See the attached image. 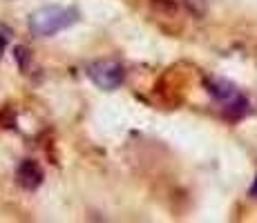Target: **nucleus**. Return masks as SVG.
<instances>
[{
  "instance_id": "20e7f679",
  "label": "nucleus",
  "mask_w": 257,
  "mask_h": 223,
  "mask_svg": "<svg viewBox=\"0 0 257 223\" xmlns=\"http://www.w3.org/2000/svg\"><path fill=\"white\" fill-rule=\"evenodd\" d=\"M206 87H208L210 96H215L217 101H221L224 105L233 103L235 98L239 96V92L235 89V85H230L228 81H219V78H215V81H208V83H206Z\"/></svg>"
},
{
  "instance_id": "39448f33",
  "label": "nucleus",
  "mask_w": 257,
  "mask_h": 223,
  "mask_svg": "<svg viewBox=\"0 0 257 223\" xmlns=\"http://www.w3.org/2000/svg\"><path fill=\"white\" fill-rule=\"evenodd\" d=\"M250 194H253V196H255V199H257V178H255V183H253V187H250Z\"/></svg>"
},
{
  "instance_id": "7ed1b4c3",
  "label": "nucleus",
  "mask_w": 257,
  "mask_h": 223,
  "mask_svg": "<svg viewBox=\"0 0 257 223\" xmlns=\"http://www.w3.org/2000/svg\"><path fill=\"white\" fill-rule=\"evenodd\" d=\"M16 181L21 183L25 190H36L38 185L43 183V170L36 161H23L18 165V172H16Z\"/></svg>"
},
{
  "instance_id": "f257e3e1",
  "label": "nucleus",
  "mask_w": 257,
  "mask_h": 223,
  "mask_svg": "<svg viewBox=\"0 0 257 223\" xmlns=\"http://www.w3.org/2000/svg\"><path fill=\"white\" fill-rule=\"evenodd\" d=\"M74 23H78V12L74 7H58V5H52V7H43L38 12H34L29 16V32L38 38H49L56 36L58 32L72 27Z\"/></svg>"
},
{
  "instance_id": "f03ea898",
  "label": "nucleus",
  "mask_w": 257,
  "mask_h": 223,
  "mask_svg": "<svg viewBox=\"0 0 257 223\" xmlns=\"http://www.w3.org/2000/svg\"><path fill=\"white\" fill-rule=\"evenodd\" d=\"M87 76L98 89L114 92L125 81V67L116 61H96L87 65Z\"/></svg>"
}]
</instances>
